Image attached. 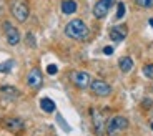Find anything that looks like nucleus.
Wrapping results in <instances>:
<instances>
[{
    "mask_svg": "<svg viewBox=\"0 0 153 136\" xmlns=\"http://www.w3.org/2000/svg\"><path fill=\"white\" fill-rule=\"evenodd\" d=\"M148 23H150V27H153V18H150V20H148Z\"/></svg>",
    "mask_w": 153,
    "mask_h": 136,
    "instance_id": "obj_23",
    "label": "nucleus"
},
{
    "mask_svg": "<svg viewBox=\"0 0 153 136\" xmlns=\"http://www.w3.org/2000/svg\"><path fill=\"white\" fill-rule=\"evenodd\" d=\"M57 72H58L57 65H48V67H47V73H48V75H55Z\"/></svg>",
    "mask_w": 153,
    "mask_h": 136,
    "instance_id": "obj_21",
    "label": "nucleus"
},
{
    "mask_svg": "<svg viewBox=\"0 0 153 136\" xmlns=\"http://www.w3.org/2000/svg\"><path fill=\"white\" fill-rule=\"evenodd\" d=\"M103 53H105V55H111V53H113V47H105Z\"/></svg>",
    "mask_w": 153,
    "mask_h": 136,
    "instance_id": "obj_22",
    "label": "nucleus"
},
{
    "mask_svg": "<svg viewBox=\"0 0 153 136\" xmlns=\"http://www.w3.org/2000/svg\"><path fill=\"white\" fill-rule=\"evenodd\" d=\"M90 90L93 91V95L102 96V98H105V96H108L111 93V86L107 81H103V80H93V81H90Z\"/></svg>",
    "mask_w": 153,
    "mask_h": 136,
    "instance_id": "obj_4",
    "label": "nucleus"
},
{
    "mask_svg": "<svg viewBox=\"0 0 153 136\" xmlns=\"http://www.w3.org/2000/svg\"><path fill=\"white\" fill-rule=\"evenodd\" d=\"M126 33H128V30L125 25H117L110 28V38L113 42H123L126 38Z\"/></svg>",
    "mask_w": 153,
    "mask_h": 136,
    "instance_id": "obj_9",
    "label": "nucleus"
},
{
    "mask_svg": "<svg viewBox=\"0 0 153 136\" xmlns=\"http://www.w3.org/2000/svg\"><path fill=\"white\" fill-rule=\"evenodd\" d=\"M128 128V120H126L125 116H120V115H117V116H111L110 120H108V123L105 125V129H107L108 135H117V133L123 131V129Z\"/></svg>",
    "mask_w": 153,
    "mask_h": 136,
    "instance_id": "obj_3",
    "label": "nucleus"
},
{
    "mask_svg": "<svg viewBox=\"0 0 153 136\" xmlns=\"http://www.w3.org/2000/svg\"><path fill=\"white\" fill-rule=\"evenodd\" d=\"M4 32L5 38H7L8 45H17L20 42V32L17 27H13L10 22H4Z\"/></svg>",
    "mask_w": 153,
    "mask_h": 136,
    "instance_id": "obj_5",
    "label": "nucleus"
},
{
    "mask_svg": "<svg viewBox=\"0 0 153 136\" xmlns=\"http://www.w3.org/2000/svg\"><path fill=\"white\" fill-rule=\"evenodd\" d=\"M113 4H115V0H98V2L95 4V7H93V15H95L97 18L107 17L108 10L111 8Z\"/></svg>",
    "mask_w": 153,
    "mask_h": 136,
    "instance_id": "obj_8",
    "label": "nucleus"
},
{
    "mask_svg": "<svg viewBox=\"0 0 153 136\" xmlns=\"http://www.w3.org/2000/svg\"><path fill=\"white\" fill-rule=\"evenodd\" d=\"M92 120H93V123H95L97 133H98V135H102V133H103V129H105L103 118H102V115H100L97 110H92Z\"/></svg>",
    "mask_w": 153,
    "mask_h": 136,
    "instance_id": "obj_11",
    "label": "nucleus"
},
{
    "mask_svg": "<svg viewBox=\"0 0 153 136\" xmlns=\"http://www.w3.org/2000/svg\"><path fill=\"white\" fill-rule=\"evenodd\" d=\"M138 7L142 8H152L153 7V0H135Z\"/></svg>",
    "mask_w": 153,
    "mask_h": 136,
    "instance_id": "obj_17",
    "label": "nucleus"
},
{
    "mask_svg": "<svg viewBox=\"0 0 153 136\" xmlns=\"http://www.w3.org/2000/svg\"><path fill=\"white\" fill-rule=\"evenodd\" d=\"M25 42H27L28 47H35V37H33V33H27V37H25Z\"/></svg>",
    "mask_w": 153,
    "mask_h": 136,
    "instance_id": "obj_20",
    "label": "nucleus"
},
{
    "mask_svg": "<svg viewBox=\"0 0 153 136\" xmlns=\"http://www.w3.org/2000/svg\"><path fill=\"white\" fill-rule=\"evenodd\" d=\"M43 83V76H42V72H40V68H32L30 73L27 75V85L33 90H38V88L42 86Z\"/></svg>",
    "mask_w": 153,
    "mask_h": 136,
    "instance_id": "obj_7",
    "label": "nucleus"
},
{
    "mask_svg": "<svg viewBox=\"0 0 153 136\" xmlns=\"http://www.w3.org/2000/svg\"><path fill=\"white\" fill-rule=\"evenodd\" d=\"M152 88H153V86H152Z\"/></svg>",
    "mask_w": 153,
    "mask_h": 136,
    "instance_id": "obj_25",
    "label": "nucleus"
},
{
    "mask_svg": "<svg viewBox=\"0 0 153 136\" xmlns=\"http://www.w3.org/2000/svg\"><path fill=\"white\" fill-rule=\"evenodd\" d=\"M10 13L19 20L20 23H23L28 18V5L23 2V0H10Z\"/></svg>",
    "mask_w": 153,
    "mask_h": 136,
    "instance_id": "obj_2",
    "label": "nucleus"
},
{
    "mask_svg": "<svg viewBox=\"0 0 153 136\" xmlns=\"http://www.w3.org/2000/svg\"><path fill=\"white\" fill-rule=\"evenodd\" d=\"M40 108H42L45 113H53V111H55V103H53V100L42 98V100H40Z\"/></svg>",
    "mask_w": 153,
    "mask_h": 136,
    "instance_id": "obj_14",
    "label": "nucleus"
},
{
    "mask_svg": "<svg viewBox=\"0 0 153 136\" xmlns=\"http://www.w3.org/2000/svg\"><path fill=\"white\" fill-rule=\"evenodd\" d=\"M13 67V61L12 60H8V61H5V63H2L0 65V72H4V73H8L10 72V68Z\"/></svg>",
    "mask_w": 153,
    "mask_h": 136,
    "instance_id": "obj_18",
    "label": "nucleus"
},
{
    "mask_svg": "<svg viewBox=\"0 0 153 136\" xmlns=\"http://www.w3.org/2000/svg\"><path fill=\"white\" fill-rule=\"evenodd\" d=\"M65 35L72 40H78V42H83L90 37V30H88V27L85 25L82 20H72V22L67 23L65 27Z\"/></svg>",
    "mask_w": 153,
    "mask_h": 136,
    "instance_id": "obj_1",
    "label": "nucleus"
},
{
    "mask_svg": "<svg viewBox=\"0 0 153 136\" xmlns=\"http://www.w3.org/2000/svg\"><path fill=\"white\" fill-rule=\"evenodd\" d=\"M78 5H76L75 0H63L62 2V12L65 13V15H70V13H75Z\"/></svg>",
    "mask_w": 153,
    "mask_h": 136,
    "instance_id": "obj_12",
    "label": "nucleus"
},
{
    "mask_svg": "<svg viewBox=\"0 0 153 136\" xmlns=\"http://www.w3.org/2000/svg\"><path fill=\"white\" fill-rule=\"evenodd\" d=\"M4 126H5V129L13 133V131H22L25 125H23V121L20 120V118H5Z\"/></svg>",
    "mask_w": 153,
    "mask_h": 136,
    "instance_id": "obj_10",
    "label": "nucleus"
},
{
    "mask_svg": "<svg viewBox=\"0 0 153 136\" xmlns=\"http://www.w3.org/2000/svg\"><path fill=\"white\" fill-rule=\"evenodd\" d=\"M0 91H2L7 98H10V100H13V98H17V96H19V90H17L15 86H8V85H7V86L0 88Z\"/></svg>",
    "mask_w": 153,
    "mask_h": 136,
    "instance_id": "obj_15",
    "label": "nucleus"
},
{
    "mask_svg": "<svg viewBox=\"0 0 153 136\" xmlns=\"http://www.w3.org/2000/svg\"><path fill=\"white\" fill-rule=\"evenodd\" d=\"M123 15H125V4L120 2L118 4V12H117V20H122Z\"/></svg>",
    "mask_w": 153,
    "mask_h": 136,
    "instance_id": "obj_19",
    "label": "nucleus"
},
{
    "mask_svg": "<svg viewBox=\"0 0 153 136\" xmlns=\"http://www.w3.org/2000/svg\"><path fill=\"white\" fill-rule=\"evenodd\" d=\"M152 129H153V123H152Z\"/></svg>",
    "mask_w": 153,
    "mask_h": 136,
    "instance_id": "obj_24",
    "label": "nucleus"
},
{
    "mask_svg": "<svg viewBox=\"0 0 153 136\" xmlns=\"http://www.w3.org/2000/svg\"><path fill=\"white\" fill-rule=\"evenodd\" d=\"M118 67H120V70H122L123 73H128L131 68H133V60H131L130 57H123V58H120Z\"/></svg>",
    "mask_w": 153,
    "mask_h": 136,
    "instance_id": "obj_13",
    "label": "nucleus"
},
{
    "mask_svg": "<svg viewBox=\"0 0 153 136\" xmlns=\"http://www.w3.org/2000/svg\"><path fill=\"white\" fill-rule=\"evenodd\" d=\"M70 81L75 85L76 88H87L90 85V75L87 72H72L70 73Z\"/></svg>",
    "mask_w": 153,
    "mask_h": 136,
    "instance_id": "obj_6",
    "label": "nucleus"
},
{
    "mask_svg": "<svg viewBox=\"0 0 153 136\" xmlns=\"http://www.w3.org/2000/svg\"><path fill=\"white\" fill-rule=\"evenodd\" d=\"M143 75L148 80H153V63H148L143 67Z\"/></svg>",
    "mask_w": 153,
    "mask_h": 136,
    "instance_id": "obj_16",
    "label": "nucleus"
}]
</instances>
